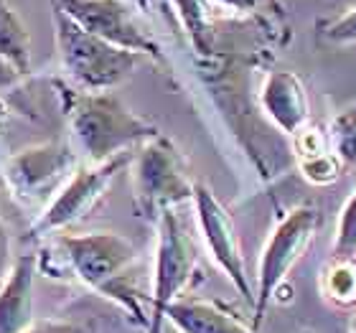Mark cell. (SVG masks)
<instances>
[{"label":"cell","instance_id":"cell-8","mask_svg":"<svg viewBox=\"0 0 356 333\" xmlns=\"http://www.w3.org/2000/svg\"><path fill=\"white\" fill-rule=\"evenodd\" d=\"M130 161H133V150L130 153H120V156L110 158L104 163L79 165L72 173V178L64 184V188L56 193V199L38 214V219L29 229V237H44V234L59 232L64 227H69V224L84 219L107 193L112 178L118 176Z\"/></svg>","mask_w":356,"mask_h":333},{"label":"cell","instance_id":"cell-20","mask_svg":"<svg viewBox=\"0 0 356 333\" xmlns=\"http://www.w3.org/2000/svg\"><path fill=\"white\" fill-rule=\"evenodd\" d=\"M323 38L328 44H341V46H356V6L334 23H328L323 31Z\"/></svg>","mask_w":356,"mask_h":333},{"label":"cell","instance_id":"cell-23","mask_svg":"<svg viewBox=\"0 0 356 333\" xmlns=\"http://www.w3.org/2000/svg\"><path fill=\"white\" fill-rule=\"evenodd\" d=\"M209 3L232 8V10H252V8L257 6V0H209Z\"/></svg>","mask_w":356,"mask_h":333},{"label":"cell","instance_id":"cell-10","mask_svg":"<svg viewBox=\"0 0 356 333\" xmlns=\"http://www.w3.org/2000/svg\"><path fill=\"white\" fill-rule=\"evenodd\" d=\"M191 201L193 209H196L199 229L204 234V242H207L214 262L222 267L224 275L232 280V285L247 300H254L252 285H250V277H247L245 254H242V245H239V234L232 214L227 211L222 201L216 199L214 191L204 184H193Z\"/></svg>","mask_w":356,"mask_h":333},{"label":"cell","instance_id":"cell-3","mask_svg":"<svg viewBox=\"0 0 356 333\" xmlns=\"http://www.w3.org/2000/svg\"><path fill=\"white\" fill-rule=\"evenodd\" d=\"M51 21L61 64L82 92H110L112 87L125 82L140 64V54L87 33L61 8L51 6Z\"/></svg>","mask_w":356,"mask_h":333},{"label":"cell","instance_id":"cell-13","mask_svg":"<svg viewBox=\"0 0 356 333\" xmlns=\"http://www.w3.org/2000/svg\"><path fill=\"white\" fill-rule=\"evenodd\" d=\"M165 320H171L181 333H257L232 311L214 300H184L178 298L165 308Z\"/></svg>","mask_w":356,"mask_h":333},{"label":"cell","instance_id":"cell-26","mask_svg":"<svg viewBox=\"0 0 356 333\" xmlns=\"http://www.w3.org/2000/svg\"><path fill=\"white\" fill-rule=\"evenodd\" d=\"M127 3H133V6H140L143 0H127Z\"/></svg>","mask_w":356,"mask_h":333},{"label":"cell","instance_id":"cell-21","mask_svg":"<svg viewBox=\"0 0 356 333\" xmlns=\"http://www.w3.org/2000/svg\"><path fill=\"white\" fill-rule=\"evenodd\" d=\"M23 333H92L87 326L72 323V320H36L29 331Z\"/></svg>","mask_w":356,"mask_h":333},{"label":"cell","instance_id":"cell-16","mask_svg":"<svg viewBox=\"0 0 356 333\" xmlns=\"http://www.w3.org/2000/svg\"><path fill=\"white\" fill-rule=\"evenodd\" d=\"M328 140H331V150L343 165H356V107L336 117Z\"/></svg>","mask_w":356,"mask_h":333},{"label":"cell","instance_id":"cell-11","mask_svg":"<svg viewBox=\"0 0 356 333\" xmlns=\"http://www.w3.org/2000/svg\"><path fill=\"white\" fill-rule=\"evenodd\" d=\"M260 102L267 117L288 135H296L311 120L308 92L296 72H273L262 84Z\"/></svg>","mask_w":356,"mask_h":333},{"label":"cell","instance_id":"cell-18","mask_svg":"<svg viewBox=\"0 0 356 333\" xmlns=\"http://www.w3.org/2000/svg\"><path fill=\"white\" fill-rule=\"evenodd\" d=\"M341 168L343 163L339 161V156H336L334 150H326V153H318V156H311V158H300L303 178L316 186L334 184L336 178L341 176Z\"/></svg>","mask_w":356,"mask_h":333},{"label":"cell","instance_id":"cell-6","mask_svg":"<svg viewBox=\"0 0 356 333\" xmlns=\"http://www.w3.org/2000/svg\"><path fill=\"white\" fill-rule=\"evenodd\" d=\"M321 227V214L316 206H296L288 211V216L282 219L275 232L267 239L265 250L260 257V270H257V293H254V323L257 328L262 323L267 313V305L273 300L290 270L300 262L308 247L313 245V239L318 234Z\"/></svg>","mask_w":356,"mask_h":333},{"label":"cell","instance_id":"cell-2","mask_svg":"<svg viewBox=\"0 0 356 333\" xmlns=\"http://www.w3.org/2000/svg\"><path fill=\"white\" fill-rule=\"evenodd\" d=\"M67 120L76 150L89 165L130 153L158 135L156 125L138 117L112 92H67Z\"/></svg>","mask_w":356,"mask_h":333},{"label":"cell","instance_id":"cell-5","mask_svg":"<svg viewBox=\"0 0 356 333\" xmlns=\"http://www.w3.org/2000/svg\"><path fill=\"white\" fill-rule=\"evenodd\" d=\"M158 222V247L156 267H153V295H150L148 333H161L165 320V308L178 300V295L191 282L199 247L193 242L191 232L186 229L184 219L168 209L156 219Z\"/></svg>","mask_w":356,"mask_h":333},{"label":"cell","instance_id":"cell-1","mask_svg":"<svg viewBox=\"0 0 356 333\" xmlns=\"http://www.w3.org/2000/svg\"><path fill=\"white\" fill-rule=\"evenodd\" d=\"M56 247L87 288L122 305L133 320L148 323V316L143 311V295L130 275L138 259V250L130 239L118 232L61 234Z\"/></svg>","mask_w":356,"mask_h":333},{"label":"cell","instance_id":"cell-7","mask_svg":"<svg viewBox=\"0 0 356 333\" xmlns=\"http://www.w3.org/2000/svg\"><path fill=\"white\" fill-rule=\"evenodd\" d=\"M76 168L74 150L59 143H44L13 153L3 163V178L15 201L41 214Z\"/></svg>","mask_w":356,"mask_h":333},{"label":"cell","instance_id":"cell-24","mask_svg":"<svg viewBox=\"0 0 356 333\" xmlns=\"http://www.w3.org/2000/svg\"><path fill=\"white\" fill-rule=\"evenodd\" d=\"M21 79V74H15L13 69L8 67L6 61H0V89H6V87H13L15 82Z\"/></svg>","mask_w":356,"mask_h":333},{"label":"cell","instance_id":"cell-4","mask_svg":"<svg viewBox=\"0 0 356 333\" xmlns=\"http://www.w3.org/2000/svg\"><path fill=\"white\" fill-rule=\"evenodd\" d=\"M135 199L145 216H158L191 201L193 184L188 178V165L181 150L168 138L158 133L145 140L135 153Z\"/></svg>","mask_w":356,"mask_h":333},{"label":"cell","instance_id":"cell-17","mask_svg":"<svg viewBox=\"0 0 356 333\" xmlns=\"http://www.w3.org/2000/svg\"><path fill=\"white\" fill-rule=\"evenodd\" d=\"M334 257H356V191L343 204L334 237Z\"/></svg>","mask_w":356,"mask_h":333},{"label":"cell","instance_id":"cell-27","mask_svg":"<svg viewBox=\"0 0 356 333\" xmlns=\"http://www.w3.org/2000/svg\"><path fill=\"white\" fill-rule=\"evenodd\" d=\"M351 333H356V318H354V323H351Z\"/></svg>","mask_w":356,"mask_h":333},{"label":"cell","instance_id":"cell-22","mask_svg":"<svg viewBox=\"0 0 356 333\" xmlns=\"http://www.w3.org/2000/svg\"><path fill=\"white\" fill-rule=\"evenodd\" d=\"M10 267H13V250H10V234L6 229V222L0 219V285L3 280L8 277L10 273Z\"/></svg>","mask_w":356,"mask_h":333},{"label":"cell","instance_id":"cell-12","mask_svg":"<svg viewBox=\"0 0 356 333\" xmlns=\"http://www.w3.org/2000/svg\"><path fill=\"white\" fill-rule=\"evenodd\" d=\"M36 267L38 259L33 254H23L15 259L0 285V333H23L36 323L33 318Z\"/></svg>","mask_w":356,"mask_h":333},{"label":"cell","instance_id":"cell-15","mask_svg":"<svg viewBox=\"0 0 356 333\" xmlns=\"http://www.w3.org/2000/svg\"><path fill=\"white\" fill-rule=\"evenodd\" d=\"M323 295L339 308L356 305V257H331L323 270Z\"/></svg>","mask_w":356,"mask_h":333},{"label":"cell","instance_id":"cell-9","mask_svg":"<svg viewBox=\"0 0 356 333\" xmlns=\"http://www.w3.org/2000/svg\"><path fill=\"white\" fill-rule=\"evenodd\" d=\"M51 6L61 8L76 26L107 44L161 59L158 44L138 21V6L127 0H51Z\"/></svg>","mask_w":356,"mask_h":333},{"label":"cell","instance_id":"cell-19","mask_svg":"<svg viewBox=\"0 0 356 333\" xmlns=\"http://www.w3.org/2000/svg\"><path fill=\"white\" fill-rule=\"evenodd\" d=\"M296 150H298V161L300 158H311L318 156V153H326L331 150V140L323 130H318L316 125H303L296 135Z\"/></svg>","mask_w":356,"mask_h":333},{"label":"cell","instance_id":"cell-14","mask_svg":"<svg viewBox=\"0 0 356 333\" xmlns=\"http://www.w3.org/2000/svg\"><path fill=\"white\" fill-rule=\"evenodd\" d=\"M0 61H6L21 76L31 72L29 29L8 0H0Z\"/></svg>","mask_w":356,"mask_h":333},{"label":"cell","instance_id":"cell-25","mask_svg":"<svg viewBox=\"0 0 356 333\" xmlns=\"http://www.w3.org/2000/svg\"><path fill=\"white\" fill-rule=\"evenodd\" d=\"M8 115H10V110H8L6 99L0 97V130H3V125H6V122H8Z\"/></svg>","mask_w":356,"mask_h":333}]
</instances>
